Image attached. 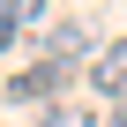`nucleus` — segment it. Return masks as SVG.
I'll use <instances>...</instances> for the list:
<instances>
[{
  "mask_svg": "<svg viewBox=\"0 0 127 127\" xmlns=\"http://www.w3.org/2000/svg\"><path fill=\"white\" fill-rule=\"evenodd\" d=\"M105 45H97V23H82V15H60V23H45V60L52 67H75V60H97Z\"/></svg>",
  "mask_w": 127,
  "mask_h": 127,
  "instance_id": "1",
  "label": "nucleus"
},
{
  "mask_svg": "<svg viewBox=\"0 0 127 127\" xmlns=\"http://www.w3.org/2000/svg\"><path fill=\"white\" fill-rule=\"evenodd\" d=\"M75 67H52V60H37V67H15L8 75V105H52L60 90H67Z\"/></svg>",
  "mask_w": 127,
  "mask_h": 127,
  "instance_id": "2",
  "label": "nucleus"
},
{
  "mask_svg": "<svg viewBox=\"0 0 127 127\" xmlns=\"http://www.w3.org/2000/svg\"><path fill=\"white\" fill-rule=\"evenodd\" d=\"M90 90L112 97V105H127V37H105V52L90 60Z\"/></svg>",
  "mask_w": 127,
  "mask_h": 127,
  "instance_id": "3",
  "label": "nucleus"
},
{
  "mask_svg": "<svg viewBox=\"0 0 127 127\" xmlns=\"http://www.w3.org/2000/svg\"><path fill=\"white\" fill-rule=\"evenodd\" d=\"M37 127H90V120H82V105H45Z\"/></svg>",
  "mask_w": 127,
  "mask_h": 127,
  "instance_id": "4",
  "label": "nucleus"
},
{
  "mask_svg": "<svg viewBox=\"0 0 127 127\" xmlns=\"http://www.w3.org/2000/svg\"><path fill=\"white\" fill-rule=\"evenodd\" d=\"M15 37H23V23H15V0H0V52H15Z\"/></svg>",
  "mask_w": 127,
  "mask_h": 127,
  "instance_id": "5",
  "label": "nucleus"
},
{
  "mask_svg": "<svg viewBox=\"0 0 127 127\" xmlns=\"http://www.w3.org/2000/svg\"><path fill=\"white\" fill-rule=\"evenodd\" d=\"M105 127H127V105H120V112H112V120H105Z\"/></svg>",
  "mask_w": 127,
  "mask_h": 127,
  "instance_id": "6",
  "label": "nucleus"
}]
</instances>
